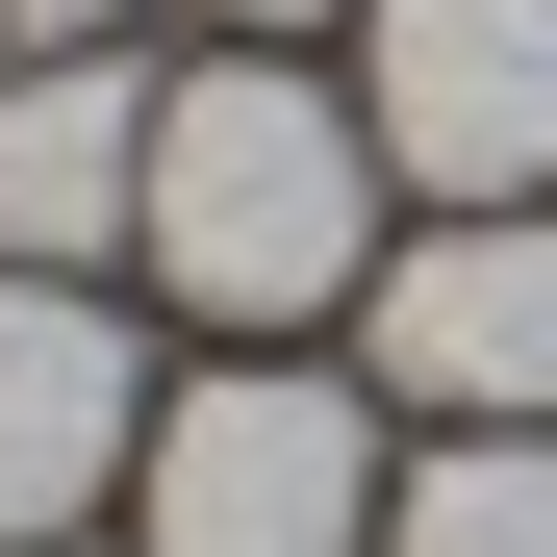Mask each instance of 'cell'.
<instances>
[{
  "label": "cell",
  "mask_w": 557,
  "mask_h": 557,
  "mask_svg": "<svg viewBox=\"0 0 557 557\" xmlns=\"http://www.w3.org/2000/svg\"><path fill=\"white\" fill-rule=\"evenodd\" d=\"M0 26H26V51H102V26H127V0H0Z\"/></svg>",
  "instance_id": "8"
},
{
  "label": "cell",
  "mask_w": 557,
  "mask_h": 557,
  "mask_svg": "<svg viewBox=\"0 0 557 557\" xmlns=\"http://www.w3.org/2000/svg\"><path fill=\"white\" fill-rule=\"evenodd\" d=\"M203 26H330V0H203Z\"/></svg>",
  "instance_id": "9"
},
{
  "label": "cell",
  "mask_w": 557,
  "mask_h": 557,
  "mask_svg": "<svg viewBox=\"0 0 557 557\" xmlns=\"http://www.w3.org/2000/svg\"><path fill=\"white\" fill-rule=\"evenodd\" d=\"M26 557H102V532H26Z\"/></svg>",
  "instance_id": "10"
},
{
  "label": "cell",
  "mask_w": 557,
  "mask_h": 557,
  "mask_svg": "<svg viewBox=\"0 0 557 557\" xmlns=\"http://www.w3.org/2000/svg\"><path fill=\"white\" fill-rule=\"evenodd\" d=\"M381 557H557V431H431V482H381Z\"/></svg>",
  "instance_id": "7"
},
{
  "label": "cell",
  "mask_w": 557,
  "mask_h": 557,
  "mask_svg": "<svg viewBox=\"0 0 557 557\" xmlns=\"http://www.w3.org/2000/svg\"><path fill=\"white\" fill-rule=\"evenodd\" d=\"M203 330H305L381 278V127L330 102V76H278V51H203V76H152V228H127Z\"/></svg>",
  "instance_id": "1"
},
{
  "label": "cell",
  "mask_w": 557,
  "mask_h": 557,
  "mask_svg": "<svg viewBox=\"0 0 557 557\" xmlns=\"http://www.w3.org/2000/svg\"><path fill=\"white\" fill-rule=\"evenodd\" d=\"M355 127L431 203H532L557 177V0H355Z\"/></svg>",
  "instance_id": "3"
},
{
  "label": "cell",
  "mask_w": 557,
  "mask_h": 557,
  "mask_svg": "<svg viewBox=\"0 0 557 557\" xmlns=\"http://www.w3.org/2000/svg\"><path fill=\"white\" fill-rule=\"evenodd\" d=\"M127 456H152V381H127V330L76 305V278H26V253H0V557H26V532H76V507L127 482Z\"/></svg>",
  "instance_id": "5"
},
{
  "label": "cell",
  "mask_w": 557,
  "mask_h": 557,
  "mask_svg": "<svg viewBox=\"0 0 557 557\" xmlns=\"http://www.w3.org/2000/svg\"><path fill=\"white\" fill-rule=\"evenodd\" d=\"M355 330L431 431H557V228L532 203H431V253L355 278Z\"/></svg>",
  "instance_id": "4"
},
{
  "label": "cell",
  "mask_w": 557,
  "mask_h": 557,
  "mask_svg": "<svg viewBox=\"0 0 557 557\" xmlns=\"http://www.w3.org/2000/svg\"><path fill=\"white\" fill-rule=\"evenodd\" d=\"M127 557H381V431H355V381H305V355L177 381L152 456H127Z\"/></svg>",
  "instance_id": "2"
},
{
  "label": "cell",
  "mask_w": 557,
  "mask_h": 557,
  "mask_svg": "<svg viewBox=\"0 0 557 557\" xmlns=\"http://www.w3.org/2000/svg\"><path fill=\"white\" fill-rule=\"evenodd\" d=\"M127 228H152V76L127 51H26V76H0V253L76 278Z\"/></svg>",
  "instance_id": "6"
}]
</instances>
